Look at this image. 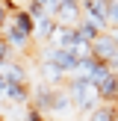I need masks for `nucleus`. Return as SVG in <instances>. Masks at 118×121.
<instances>
[{
    "label": "nucleus",
    "instance_id": "21",
    "mask_svg": "<svg viewBox=\"0 0 118 121\" xmlns=\"http://www.w3.org/2000/svg\"><path fill=\"white\" fill-rule=\"evenodd\" d=\"M80 3H86V0H80Z\"/></svg>",
    "mask_w": 118,
    "mask_h": 121
},
{
    "label": "nucleus",
    "instance_id": "19",
    "mask_svg": "<svg viewBox=\"0 0 118 121\" xmlns=\"http://www.w3.org/2000/svg\"><path fill=\"white\" fill-rule=\"evenodd\" d=\"M109 35L115 39V44H118V27H115V30H109Z\"/></svg>",
    "mask_w": 118,
    "mask_h": 121
},
{
    "label": "nucleus",
    "instance_id": "4",
    "mask_svg": "<svg viewBox=\"0 0 118 121\" xmlns=\"http://www.w3.org/2000/svg\"><path fill=\"white\" fill-rule=\"evenodd\" d=\"M47 44L65 47V50H80V47L88 44V41H83V35H80V30H77V27H62V24H59L56 33H53V39L47 41Z\"/></svg>",
    "mask_w": 118,
    "mask_h": 121
},
{
    "label": "nucleus",
    "instance_id": "10",
    "mask_svg": "<svg viewBox=\"0 0 118 121\" xmlns=\"http://www.w3.org/2000/svg\"><path fill=\"white\" fill-rule=\"evenodd\" d=\"M115 118H118V106L115 104H100L97 109L88 112L86 121H115Z\"/></svg>",
    "mask_w": 118,
    "mask_h": 121
},
{
    "label": "nucleus",
    "instance_id": "13",
    "mask_svg": "<svg viewBox=\"0 0 118 121\" xmlns=\"http://www.w3.org/2000/svg\"><path fill=\"white\" fill-rule=\"evenodd\" d=\"M9 53H12V44L0 35V65H6V59H9Z\"/></svg>",
    "mask_w": 118,
    "mask_h": 121
},
{
    "label": "nucleus",
    "instance_id": "8",
    "mask_svg": "<svg viewBox=\"0 0 118 121\" xmlns=\"http://www.w3.org/2000/svg\"><path fill=\"white\" fill-rule=\"evenodd\" d=\"M56 27H59V21L53 15H44V18H38L35 21V39H41V41H50L53 39V33H56Z\"/></svg>",
    "mask_w": 118,
    "mask_h": 121
},
{
    "label": "nucleus",
    "instance_id": "1",
    "mask_svg": "<svg viewBox=\"0 0 118 121\" xmlns=\"http://www.w3.org/2000/svg\"><path fill=\"white\" fill-rule=\"evenodd\" d=\"M65 89H68V95H71V104H74L80 112H92V109L100 106L97 86H94L92 80H86V77H68Z\"/></svg>",
    "mask_w": 118,
    "mask_h": 121
},
{
    "label": "nucleus",
    "instance_id": "5",
    "mask_svg": "<svg viewBox=\"0 0 118 121\" xmlns=\"http://www.w3.org/2000/svg\"><path fill=\"white\" fill-rule=\"evenodd\" d=\"M53 18H56L62 27H80L83 18H86L83 15V3H62V0H59V12Z\"/></svg>",
    "mask_w": 118,
    "mask_h": 121
},
{
    "label": "nucleus",
    "instance_id": "2",
    "mask_svg": "<svg viewBox=\"0 0 118 121\" xmlns=\"http://www.w3.org/2000/svg\"><path fill=\"white\" fill-rule=\"evenodd\" d=\"M41 62H53L59 71H65V74L74 77L77 68H80L83 56L77 50H65V47H56V44H44V50H41Z\"/></svg>",
    "mask_w": 118,
    "mask_h": 121
},
{
    "label": "nucleus",
    "instance_id": "17",
    "mask_svg": "<svg viewBox=\"0 0 118 121\" xmlns=\"http://www.w3.org/2000/svg\"><path fill=\"white\" fill-rule=\"evenodd\" d=\"M6 86H9V80H6V74H3V68H0V98H3V92H6Z\"/></svg>",
    "mask_w": 118,
    "mask_h": 121
},
{
    "label": "nucleus",
    "instance_id": "3",
    "mask_svg": "<svg viewBox=\"0 0 118 121\" xmlns=\"http://www.w3.org/2000/svg\"><path fill=\"white\" fill-rule=\"evenodd\" d=\"M83 15H86L88 21H94L100 30H106V33L112 30V21H109V0H86V3H83Z\"/></svg>",
    "mask_w": 118,
    "mask_h": 121
},
{
    "label": "nucleus",
    "instance_id": "20",
    "mask_svg": "<svg viewBox=\"0 0 118 121\" xmlns=\"http://www.w3.org/2000/svg\"><path fill=\"white\" fill-rule=\"evenodd\" d=\"M62 3H80V0H62Z\"/></svg>",
    "mask_w": 118,
    "mask_h": 121
},
{
    "label": "nucleus",
    "instance_id": "16",
    "mask_svg": "<svg viewBox=\"0 0 118 121\" xmlns=\"http://www.w3.org/2000/svg\"><path fill=\"white\" fill-rule=\"evenodd\" d=\"M109 21H112V30L118 27V0H109Z\"/></svg>",
    "mask_w": 118,
    "mask_h": 121
},
{
    "label": "nucleus",
    "instance_id": "15",
    "mask_svg": "<svg viewBox=\"0 0 118 121\" xmlns=\"http://www.w3.org/2000/svg\"><path fill=\"white\" fill-rule=\"evenodd\" d=\"M6 27H9V9H6V3L0 0V35H3Z\"/></svg>",
    "mask_w": 118,
    "mask_h": 121
},
{
    "label": "nucleus",
    "instance_id": "18",
    "mask_svg": "<svg viewBox=\"0 0 118 121\" xmlns=\"http://www.w3.org/2000/svg\"><path fill=\"white\" fill-rule=\"evenodd\" d=\"M30 3H38V6H44V9H47V6H53L56 0H30Z\"/></svg>",
    "mask_w": 118,
    "mask_h": 121
},
{
    "label": "nucleus",
    "instance_id": "11",
    "mask_svg": "<svg viewBox=\"0 0 118 121\" xmlns=\"http://www.w3.org/2000/svg\"><path fill=\"white\" fill-rule=\"evenodd\" d=\"M77 30H80L83 41H88V44H94V41H97L100 35L106 33V30H100L97 24H94V21H88V18H83V24H80V27H77Z\"/></svg>",
    "mask_w": 118,
    "mask_h": 121
},
{
    "label": "nucleus",
    "instance_id": "12",
    "mask_svg": "<svg viewBox=\"0 0 118 121\" xmlns=\"http://www.w3.org/2000/svg\"><path fill=\"white\" fill-rule=\"evenodd\" d=\"M3 74L9 83H27V71H24L21 62H6L3 65Z\"/></svg>",
    "mask_w": 118,
    "mask_h": 121
},
{
    "label": "nucleus",
    "instance_id": "7",
    "mask_svg": "<svg viewBox=\"0 0 118 121\" xmlns=\"http://www.w3.org/2000/svg\"><path fill=\"white\" fill-rule=\"evenodd\" d=\"M3 98L9 100V104H33V89L27 86V83H9L3 92Z\"/></svg>",
    "mask_w": 118,
    "mask_h": 121
},
{
    "label": "nucleus",
    "instance_id": "6",
    "mask_svg": "<svg viewBox=\"0 0 118 121\" xmlns=\"http://www.w3.org/2000/svg\"><path fill=\"white\" fill-rule=\"evenodd\" d=\"M92 56H97L100 62H112V59L118 56V44H115V39H112L109 33H103V35L92 44Z\"/></svg>",
    "mask_w": 118,
    "mask_h": 121
},
{
    "label": "nucleus",
    "instance_id": "9",
    "mask_svg": "<svg viewBox=\"0 0 118 121\" xmlns=\"http://www.w3.org/2000/svg\"><path fill=\"white\" fill-rule=\"evenodd\" d=\"M3 39L9 41L12 47H27L33 35H30V33H24V30H21V27H15V24H9V27L3 30Z\"/></svg>",
    "mask_w": 118,
    "mask_h": 121
},
{
    "label": "nucleus",
    "instance_id": "14",
    "mask_svg": "<svg viewBox=\"0 0 118 121\" xmlns=\"http://www.w3.org/2000/svg\"><path fill=\"white\" fill-rule=\"evenodd\" d=\"M21 121H47V118H44V112H38L35 106H30V109H27V115H24Z\"/></svg>",
    "mask_w": 118,
    "mask_h": 121
}]
</instances>
